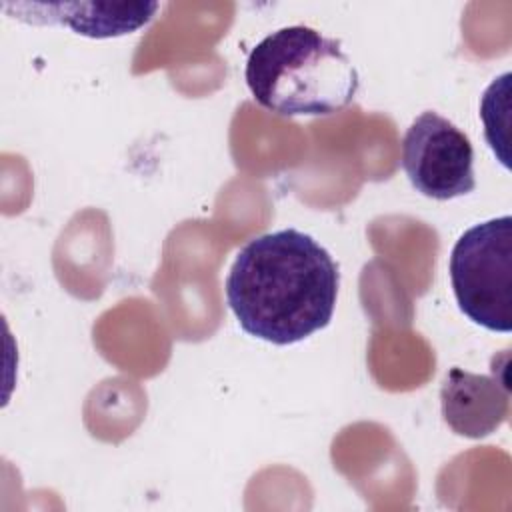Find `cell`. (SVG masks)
Listing matches in <instances>:
<instances>
[{
    "label": "cell",
    "mask_w": 512,
    "mask_h": 512,
    "mask_svg": "<svg viewBox=\"0 0 512 512\" xmlns=\"http://www.w3.org/2000/svg\"><path fill=\"white\" fill-rule=\"evenodd\" d=\"M338 286L328 250L310 234L284 228L242 246L226 278V300L244 332L288 346L330 324Z\"/></svg>",
    "instance_id": "obj_1"
},
{
    "label": "cell",
    "mask_w": 512,
    "mask_h": 512,
    "mask_svg": "<svg viewBox=\"0 0 512 512\" xmlns=\"http://www.w3.org/2000/svg\"><path fill=\"white\" fill-rule=\"evenodd\" d=\"M252 98L278 116H330L346 108L360 76L340 42L296 24L274 30L248 54Z\"/></svg>",
    "instance_id": "obj_2"
},
{
    "label": "cell",
    "mask_w": 512,
    "mask_h": 512,
    "mask_svg": "<svg viewBox=\"0 0 512 512\" xmlns=\"http://www.w3.org/2000/svg\"><path fill=\"white\" fill-rule=\"evenodd\" d=\"M460 310L478 326L512 330V218L504 214L468 228L448 262Z\"/></svg>",
    "instance_id": "obj_3"
},
{
    "label": "cell",
    "mask_w": 512,
    "mask_h": 512,
    "mask_svg": "<svg viewBox=\"0 0 512 512\" xmlns=\"http://www.w3.org/2000/svg\"><path fill=\"white\" fill-rule=\"evenodd\" d=\"M402 168L410 184L432 200H452L476 188L470 138L434 110L422 112L406 130Z\"/></svg>",
    "instance_id": "obj_4"
},
{
    "label": "cell",
    "mask_w": 512,
    "mask_h": 512,
    "mask_svg": "<svg viewBox=\"0 0 512 512\" xmlns=\"http://www.w3.org/2000/svg\"><path fill=\"white\" fill-rule=\"evenodd\" d=\"M158 2H2V10L16 20L46 26H68L88 38H116L146 26Z\"/></svg>",
    "instance_id": "obj_5"
},
{
    "label": "cell",
    "mask_w": 512,
    "mask_h": 512,
    "mask_svg": "<svg viewBox=\"0 0 512 512\" xmlns=\"http://www.w3.org/2000/svg\"><path fill=\"white\" fill-rule=\"evenodd\" d=\"M444 422L464 438H486L496 432L510 412V384L506 376L474 374L450 368L440 388Z\"/></svg>",
    "instance_id": "obj_6"
}]
</instances>
